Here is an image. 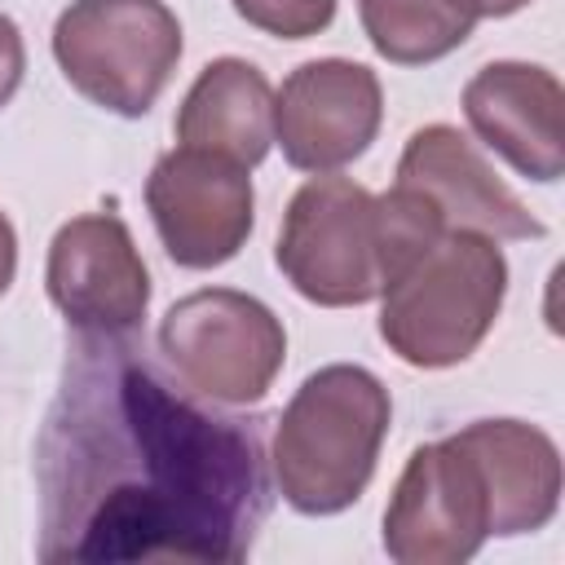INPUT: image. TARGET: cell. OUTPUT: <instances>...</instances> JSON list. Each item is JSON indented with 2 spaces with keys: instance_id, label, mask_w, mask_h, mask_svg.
Listing matches in <instances>:
<instances>
[{
  "instance_id": "ac0fdd59",
  "label": "cell",
  "mask_w": 565,
  "mask_h": 565,
  "mask_svg": "<svg viewBox=\"0 0 565 565\" xmlns=\"http://www.w3.org/2000/svg\"><path fill=\"white\" fill-rule=\"evenodd\" d=\"M13 274H18V234H13V225H9V216L0 212V296L9 291V282H13Z\"/></svg>"
},
{
  "instance_id": "30bf717a",
  "label": "cell",
  "mask_w": 565,
  "mask_h": 565,
  "mask_svg": "<svg viewBox=\"0 0 565 565\" xmlns=\"http://www.w3.org/2000/svg\"><path fill=\"white\" fill-rule=\"evenodd\" d=\"M384 119L380 75L349 57L300 62L274 97V137L300 172H335L366 154Z\"/></svg>"
},
{
  "instance_id": "e0dca14e",
  "label": "cell",
  "mask_w": 565,
  "mask_h": 565,
  "mask_svg": "<svg viewBox=\"0 0 565 565\" xmlns=\"http://www.w3.org/2000/svg\"><path fill=\"white\" fill-rule=\"evenodd\" d=\"M22 71H26L22 31H18V22H13L9 13H0V106H9V97L18 93Z\"/></svg>"
},
{
  "instance_id": "9c48e42d",
  "label": "cell",
  "mask_w": 565,
  "mask_h": 565,
  "mask_svg": "<svg viewBox=\"0 0 565 565\" xmlns=\"http://www.w3.org/2000/svg\"><path fill=\"white\" fill-rule=\"evenodd\" d=\"M44 282L79 335H137L150 305V269L115 212L71 216L49 243Z\"/></svg>"
},
{
  "instance_id": "277c9868",
  "label": "cell",
  "mask_w": 565,
  "mask_h": 565,
  "mask_svg": "<svg viewBox=\"0 0 565 565\" xmlns=\"http://www.w3.org/2000/svg\"><path fill=\"white\" fill-rule=\"evenodd\" d=\"M380 340L424 371L477 353L508 296V260L494 238L472 230L437 234L384 291Z\"/></svg>"
},
{
  "instance_id": "8992f818",
  "label": "cell",
  "mask_w": 565,
  "mask_h": 565,
  "mask_svg": "<svg viewBox=\"0 0 565 565\" xmlns=\"http://www.w3.org/2000/svg\"><path fill=\"white\" fill-rule=\"evenodd\" d=\"M159 349L194 397L216 406H252L282 371L287 331L256 296L203 287L163 313Z\"/></svg>"
},
{
  "instance_id": "ba28073f",
  "label": "cell",
  "mask_w": 565,
  "mask_h": 565,
  "mask_svg": "<svg viewBox=\"0 0 565 565\" xmlns=\"http://www.w3.org/2000/svg\"><path fill=\"white\" fill-rule=\"evenodd\" d=\"M146 207L163 252L181 269H216L234 260L256 221L247 168L194 146H177L154 163Z\"/></svg>"
},
{
  "instance_id": "7c38bea8",
  "label": "cell",
  "mask_w": 565,
  "mask_h": 565,
  "mask_svg": "<svg viewBox=\"0 0 565 565\" xmlns=\"http://www.w3.org/2000/svg\"><path fill=\"white\" fill-rule=\"evenodd\" d=\"M561 110V79L534 62H490L463 84V115L477 141L530 181H556L565 172Z\"/></svg>"
},
{
  "instance_id": "9a60e30c",
  "label": "cell",
  "mask_w": 565,
  "mask_h": 565,
  "mask_svg": "<svg viewBox=\"0 0 565 565\" xmlns=\"http://www.w3.org/2000/svg\"><path fill=\"white\" fill-rule=\"evenodd\" d=\"M358 18L371 49L397 66L437 62L477 26V9L468 0H358Z\"/></svg>"
},
{
  "instance_id": "52a82bcc",
  "label": "cell",
  "mask_w": 565,
  "mask_h": 565,
  "mask_svg": "<svg viewBox=\"0 0 565 565\" xmlns=\"http://www.w3.org/2000/svg\"><path fill=\"white\" fill-rule=\"evenodd\" d=\"M490 539V490L459 433L419 446L384 508V552L397 565H459Z\"/></svg>"
},
{
  "instance_id": "7a4b0ae2",
  "label": "cell",
  "mask_w": 565,
  "mask_h": 565,
  "mask_svg": "<svg viewBox=\"0 0 565 565\" xmlns=\"http://www.w3.org/2000/svg\"><path fill=\"white\" fill-rule=\"evenodd\" d=\"M437 234L446 230L406 190L371 194L318 172L291 194L274 260L305 300L349 309L375 300Z\"/></svg>"
},
{
  "instance_id": "4fadbf2b",
  "label": "cell",
  "mask_w": 565,
  "mask_h": 565,
  "mask_svg": "<svg viewBox=\"0 0 565 565\" xmlns=\"http://www.w3.org/2000/svg\"><path fill=\"white\" fill-rule=\"evenodd\" d=\"M481 463L490 490V534H534L556 516L561 503V450L556 441L521 419H477L459 428Z\"/></svg>"
},
{
  "instance_id": "5b68a950",
  "label": "cell",
  "mask_w": 565,
  "mask_h": 565,
  "mask_svg": "<svg viewBox=\"0 0 565 565\" xmlns=\"http://www.w3.org/2000/svg\"><path fill=\"white\" fill-rule=\"evenodd\" d=\"M53 57L75 93L137 119L181 62V22L163 0H75L53 26Z\"/></svg>"
},
{
  "instance_id": "3957f363",
  "label": "cell",
  "mask_w": 565,
  "mask_h": 565,
  "mask_svg": "<svg viewBox=\"0 0 565 565\" xmlns=\"http://www.w3.org/2000/svg\"><path fill=\"white\" fill-rule=\"evenodd\" d=\"M393 402L366 366H322L282 406L269 477L305 516H331L362 499L388 437Z\"/></svg>"
},
{
  "instance_id": "8fae6325",
  "label": "cell",
  "mask_w": 565,
  "mask_h": 565,
  "mask_svg": "<svg viewBox=\"0 0 565 565\" xmlns=\"http://www.w3.org/2000/svg\"><path fill=\"white\" fill-rule=\"evenodd\" d=\"M419 199L441 230H472L486 238H543V221L499 181L481 150L450 124L411 132L397 159V185Z\"/></svg>"
},
{
  "instance_id": "6da1fadb",
  "label": "cell",
  "mask_w": 565,
  "mask_h": 565,
  "mask_svg": "<svg viewBox=\"0 0 565 565\" xmlns=\"http://www.w3.org/2000/svg\"><path fill=\"white\" fill-rule=\"evenodd\" d=\"M40 561H243L269 516L260 419L177 388L132 335H79L35 441Z\"/></svg>"
},
{
  "instance_id": "2e32d148",
  "label": "cell",
  "mask_w": 565,
  "mask_h": 565,
  "mask_svg": "<svg viewBox=\"0 0 565 565\" xmlns=\"http://www.w3.org/2000/svg\"><path fill=\"white\" fill-rule=\"evenodd\" d=\"M234 13L278 40H309L331 26L335 0H234Z\"/></svg>"
},
{
  "instance_id": "5bb4252c",
  "label": "cell",
  "mask_w": 565,
  "mask_h": 565,
  "mask_svg": "<svg viewBox=\"0 0 565 565\" xmlns=\"http://www.w3.org/2000/svg\"><path fill=\"white\" fill-rule=\"evenodd\" d=\"M177 141L256 168L274 141V88L247 57H216L177 110Z\"/></svg>"
},
{
  "instance_id": "d6986e66",
  "label": "cell",
  "mask_w": 565,
  "mask_h": 565,
  "mask_svg": "<svg viewBox=\"0 0 565 565\" xmlns=\"http://www.w3.org/2000/svg\"><path fill=\"white\" fill-rule=\"evenodd\" d=\"M468 4L477 9V18H508V13L525 9L530 0H468Z\"/></svg>"
}]
</instances>
